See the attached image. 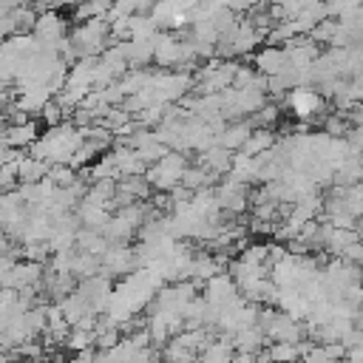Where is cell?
Here are the masks:
<instances>
[{"label": "cell", "instance_id": "1", "mask_svg": "<svg viewBox=\"0 0 363 363\" xmlns=\"http://www.w3.org/2000/svg\"><path fill=\"white\" fill-rule=\"evenodd\" d=\"M289 108H292L295 116L309 119V116H315L323 108V99L315 91H309V88H298V91L289 94Z\"/></svg>", "mask_w": 363, "mask_h": 363}]
</instances>
